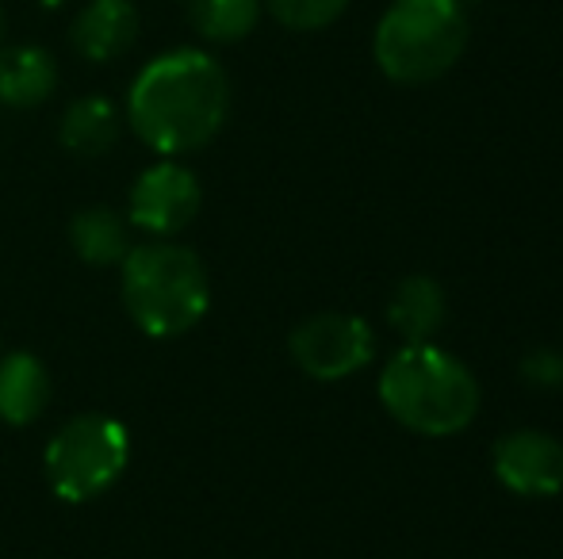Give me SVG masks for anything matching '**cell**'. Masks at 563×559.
Instances as JSON below:
<instances>
[{
	"mask_svg": "<svg viewBox=\"0 0 563 559\" xmlns=\"http://www.w3.org/2000/svg\"><path fill=\"white\" fill-rule=\"evenodd\" d=\"M230 115V77L208 51L157 54L139 69L126 92V123L162 157L203 149Z\"/></svg>",
	"mask_w": 563,
	"mask_h": 559,
	"instance_id": "cell-1",
	"label": "cell"
},
{
	"mask_svg": "<svg viewBox=\"0 0 563 559\" xmlns=\"http://www.w3.org/2000/svg\"><path fill=\"white\" fill-rule=\"evenodd\" d=\"M379 403L422 437H456L479 414V380L433 342L402 345L379 372Z\"/></svg>",
	"mask_w": 563,
	"mask_h": 559,
	"instance_id": "cell-2",
	"label": "cell"
},
{
	"mask_svg": "<svg viewBox=\"0 0 563 559\" xmlns=\"http://www.w3.org/2000/svg\"><path fill=\"white\" fill-rule=\"evenodd\" d=\"M123 272V306L131 322L150 337H180L211 306V277L203 261L177 242L131 246L119 265Z\"/></svg>",
	"mask_w": 563,
	"mask_h": 559,
	"instance_id": "cell-3",
	"label": "cell"
},
{
	"mask_svg": "<svg viewBox=\"0 0 563 559\" xmlns=\"http://www.w3.org/2000/svg\"><path fill=\"white\" fill-rule=\"evenodd\" d=\"M467 46V15L456 0H395L379 15L372 54L387 81L430 85L445 77Z\"/></svg>",
	"mask_w": 563,
	"mask_h": 559,
	"instance_id": "cell-4",
	"label": "cell"
},
{
	"mask_svg": "<svg viewBox=\"0 0 563 559\" xmlns=\"http://www.w3.org/2000/svg\"><path fill=\"white\" fill-rule=\"evenodd\" d=\"M131 463V433L108 414H74L51 437L43 471L51 491L69 506L92 502L115 483Z\"/></svg>",
	"mask_w": 563,
	"mask_h": 559,
	"instance_id": "cell-5",
	"label": "cell"
},
{
	"mask_svg": "<svg viewBox=\"0 0 563 559\" xmlns=\"http://www.w3.org/2000/svg\"><path fill=\"white\" fill-rule=\"evenodd\" d=\"M288 349L303 376H311L319 383H338L361 372L376 357V334L356 314L322 311L291 329Z\"/></svg>",
	"mask_w": 563,
	"mask_h": 559,
	"instance_id": "cell-6",
	"label": "cell"
},
{
	"mask_svg": "<svg viewBox=\"0 0 563 559\" xmlns=\"http://www.w3.org/2000/svg\"><path fill=\"white\" fill-rule=\"evenodd\" d=\"M200 203L203 188L196 172L169 157V161H157L139 172L131 203H126V223L154 238H173L200 215Z\"/></svg>",
	"mask_w": 563,
	"mask_h": 559,
	"instance_id": "cell-7",
	"label": "cell"
},
{
	"mask_svg": "<svg viewBox=\"0 0 563 559\" xmlns=\"http://www.w3.org/2000/svg\"><path fill=\"white\" fill-rule=\"evenodd\" d=\"M490 468L518 499H552L563 491V440L544 429H514L495 440Z\"/></svg>",
	"mask_w": 563,
	"mask_h": 559,
	"instance_id": "cell-8",
	"label": "cell"
},
{
	"mask_svg": "<svg viewBox=\"0 0 563 559\" xmlns=\"http://www.w3.org/2000/svg\"><path fill=\"white\" fill-rule=\"evenodd\" d=\"M74 51L85 62H115L139 38V8L131 0H89L74 20Z\"/></svg>",
	"mask_w": 563,
	"mask_h": 559,
	"instance_id": "cell-9",
	"label": "cell"
},
{
	"mask_svg": "<svg viewBox=\"0 0 563 559\" xmlns=\"http://www.w3.org/2000/svg\"><path fill=\"white\" fill-rule=\"evenodd\" d=\"M54 383L46 365L27 349H15L0 357V422L8 425H31L43 418L51 406Z\"/></svg>",
	"mask_w": 563,
	"mask_h": 559,
	"instance_id": "cell-10",
	"label": "cell"
},
{
	"mask_svg": "<svg viewBox=\"0 0 563 559\" xmlns=\"http://www.w3.org/2000/svg\"><path fill=\"white\" fill-rule=\"evenodd\" d=\"M58 89V62L43 46H8L0 51V104L38 108Z\"/></svg>",
	"mask_w": 563,
	"mask_h": 559,
	"instance_id": "cell-11",
	"label": "cell"
},
{
	"mask_svg": "<svg viewBox=\"0 0 563 559\" xmlns=\"http://www.w3.org/2000/svg\"><path fill=\"white\" fill-rule=\"evenodd\" d=\"M387 322L407 345L433 342L445 322V291L433 277H407L387 299Z\"/></svg>",
	"mask_w": 563,
	"mask_h": 559,
	"instance_id": "cell-12",
	"label": "cell"
},
{
	"mask_svg": "<svg viewBox=\"0 0 563 559\" xmlns=\"http://www.w3.org/2000/svg\"><path fill=\"white\" fill-rule=\"evenodd\" d=\"M123 115L108 97H81L62 115L58 138L74 157H104L119 142Z\"/></svg>",
	"mask_w": 563,
	"mask_h": 559,
	"instance_id": "cell-13",
	"label": "cell"
},
{
	"mask_svg": "<svg viewBox=\"0 0 563 559\" xmlns=\"http://www.w3.org/2000/svg\"><path fill=\"white\" fill-rule=\"evenodd\" d=\"M69 242H74L77 257L85 265H123L131 254V234H126V219L112 208H85L69 223Z\"/></svg>",
	"mask_w": 563,
	"mask_h": 559,
	"instance_id": "cell-14",
	"label": "cell"
},
{
	"mask_svg": "<svg viewBox=\"0 0 563 559\" xmlns=\"http://www.w3.org/2000/svg\"><path fill=\"white\" fill-rule=\"evenodd\" d=\"M188 20L208 43H238L261 20V0H188Z\"/></svg>",
	"mask_w": 563,
	"mask_h": 559,
	"instance_id": "cell-15",
	"label": "cell"
},
{
	"mask_svg": "<svg viewBox=\"0 0 563 559\" xmlns=\"http://www.w3.org/2000/svg\"><path fill=\"white\" fill-rule=\"evenodd\" d=\"M288 31H322L345 12L349 0H261Z\"/></svg>",
	"mask_w": 563,
	"mask_h": 559,
	"instance_id": "cell-16",
	"label": "cell"
},
{
	"mask_svg": "<svg viewBox=\"0 0 563 559\" xmlns=\"http://www.w3.org/2000/svg\"><path fill=\"white\" fill-rule=\"evenodd\" d=\"M521 380H526L529 388H541V391L563 388V353L560 349H533L526 360H521Z\"/></svg>",
	"mask_w": 563,
	"mask_h": 559,
	"instance_id": "cell-17",
	"label": "cell"
},
{
	"mask_svg": "<svg viewBox=\"0 0 563 559\" xmlns=\"http://www.w3.org/2000/svg\"><path fill=\"white\" fill-rule=\"evenodd\" d=\"M0 43H4V8H0Z\"/></svg>",
	"mask_w": 563,
	"mask_h": 559,
	"instance_id": "cell-18",
	"label": "cell"
},
{
	"mask_svg": "<svg viewBox=\"0 0 563 559\" xmlns=\"http://www.w3.org/2000/svg\"><path fill=\"white\" fill-rule=\"evenodd\" d=\"M456 4H464V0H456Z\"/></svg>",
	"mask_w": 563,
	"mask_h": 559,
	"instance_id": "cell-19",
	"label": "cell"
}]
</instances>
